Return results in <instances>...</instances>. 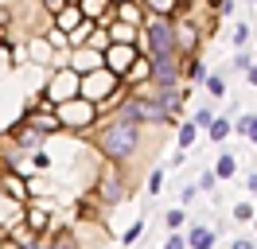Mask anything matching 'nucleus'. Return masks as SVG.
<instances>
[{"mask_svg":"<svg viewBox=\"0 0 257 249\" xmlns=\"http://www.w3.org/2000/svg\"><path fill=\"white\" fill-rule=\"evenodd\" d=\"M97 148L109 156L113 164H125L128 156L137 152V125H128V121H117L113 125H105L101 133H97Z\"/></svg>","mask_w":257,"mask_h":249,"instance_id":"1","label":"nucleus"},{"mask_svg":"<svg viewBox=\"0 0 257 249\" xmlns=\"http://www.w3.org/2000/svg\"><path fill=\"white\" fill-rule=\"evenodd\" d=\"M117 90H121V78L113 74V70H105V66H97V70H90V74L78 78V97L94 101L97 109H101V105H113Z\"/></svg>","mask_w":257,"mask_h":249,"instance_id":"2","label":"nucleus"},{"mask_svg":"<svg viewBox=\"0 0 257 249\" xmlns=\"http://www.w3.org/2000/svg\"><path fill=\"white\" fill-rule=\"evenodd\" d=\"M117 117H121V121H128V125H168V121H172V109L160 105L156 97H145V93H141V97L125 101Z\"/></svg>","mask_w":257,"mask_h":249,"instance_id":"3","label":"nucleus"},{"mask_svg":"<svg viewBox=\"0 0 257 249\" xmlns=\"http://www.w3.org/2000/svg\"><path fill=\"white\" fill-rule=\"evenodd\" d=\"M145 43H148V59H156V55H179L172 16H152V20H148L145 24Z\"/></svg>","mask_w":257,"mask_h":249,"instance_id":"4","label":"nucleus"},{"mask_svg":"<svg viewBox=\"0 0 257 249\" xmlns=\"http://www.w3.org/2000/svg\"><path fill=\"white\" fill-rule=\"evenodd\" d=\"M55 117H59V125H66V129H86V125H94L97 105L86 101V97H70V101H59V105H55Z\"/></svg>","mask_w":257,"mask_h":249,"instance_id":"5","label":"nucleus"},{"mask_svg":"<svg viewBox=\"0 0 257 249\" xmlns=\"http://www.w3.org/2000/svg\"><path fill=\"white\" fill-rule=\"evenodd\" d=\"M43 93H47V101H51V105H59V101H70V97H78V74H74L70 66H66V70H55Z\"/></svg>","mask_w":257,"mask_h":249,"instance_id":"6","label":"nucleus"},{"mask_svg":"<svg viewBox=\"0 0 257 249\" xmlns=\"http://www.w3.org/2000/svg\"><path fill=\"white\" fill-rule=\"evenodd\" d=\"M141 59V51L133 43H109L105 51H101V62H105V70H113L117 78H125V70L133 66V62Z\"/></svg>","mask_w":257,"mask_h":249,"instance_id":"7","label":"nucleus"},{"mask_svg":"<svg viewBox=\"0 0 257 249\" xmlns=\"http://www.w3.org/2000/svg\"><path fill=\"white\" fill-rule=\"evenodd\" d=\"M148 66H152V82L156 86H176V78H179L176 55H156V59H148Z\"/></svg>","mask_w":257,"mask_h":249,"instance_id":"8","label":"nucleus"},{"mask_svg":"<svg viewBox=\"0 0 257 249\" xmlns=\"http://www.w3.org/2000/svg\"><path fill=\"white\" fill-rule=\"evenodd\" d=\"M97 66H105V62H101V51H94V47H74V51H70V70L78 78L97 70Z\"/></svg>","mask_w":257,"mask_h":249,"instance_id":"9","label":"nucleus"},{"mask_svg":"<svg viewBox=\"0 0 257 249\" xmlns=\"http://www.w3.org/2000/svg\"><path fill=\"white\" fill-rule=\"evenodd\" d=\"M82 24V12H78V4H63L59 12H55V31H63V35H70V31Z\"/></svg>","mask_w":257,"mask_h":249,"instance_id":"10","label":"nucleus"},{"mask_svg":"<svg viewBox=\"0 0 257 249\" xmlns=\"http://www.w3.org/2000/svg\"><path fill=\"white\" fill-rule=\"evenodd\" d=\"M113 8H117V20H121V24H128V28H141V20H145V16H141V8H137V0L113 4Z\"/></svg>","mask_w":257,"mask_h":249,"instance_id":"11","label":"nucleus"},{"mask_svg":"<svg viewBox=\"0 0 257 249\" xmlns=\"http://www.w3.org/2000/svg\"><path fill=\"white\" fill-rule=\"evenodd\" d=\"M78 12H82V20H101V16L109 12V0H78Z\"/></svg>","mask_w":257,"mask_h":249,"instance_id":"12","label":"nucleus"},{"mask_svg":"<svg viewBox=\"0 0 257 249\" xmlns=\"http://www.w3.org/2000/svg\"><path fill=\"white\" fill-rule=\"evenodd\" d=\"M28 125H32V129H39V133L47 137V133H55V129H59V117H55V113H43V109H39V113H32V117H28Z\"/></svg>","mask_w":257,"mask_h":249,"instance_id":"13","label":"nucleus"},{"mask_svg":"<svg viewBox=\"0 0 257 249\" xmlns=\"http://www.w3.org/2000/svg\"><path fill=\"white\" fill-rule=\"evenodd\" d=\"M137 31H141V28H128V24L117 20V24H109V43H133V39H137Z\"/></svg>","mask_w":257,"mask_h":249,"instance_id":"14","label":"nucleus"},{"mask_svg":"<svg viewBox=\"0 0 257 249\" xmlns=\"http://www.w3.org/2000/svg\"><path fill=\"white\" fill-rule=\"evenodd\" d=\"M148 78H152V66H148V59H137V62L125 70V78H121V82H148Z\"/></svg>","mask_w":257,"mask_h":249,"instance_id":"15","label":"nucleus"},{"mask_svg":"<svg viewBox=\"0 0 257 249\" xmlns=\"http://www.w3.org/2000/svg\"><path fill=\"white\" fill-rule=\"evenodd\" d=\"M121 195H125L121 179H117V175H105V179H101V199H105V202H117Z\"/></svg>","mask_w":257,"mask_h":249,"instance_id":"16","label":"nucleus"},{"mask_svg":"<svg viewBox=\"0 0 257 249\" xmlns=\"http://www.w3.org/2000/svg\"><path fill=\"white\" fill-rule=\"evenodd\" d=\"M90 31H94V24H90V20H82L78 28H74L70 35H66V43H70V47H86V39H90Z\"/></svg>","mask_w":257,"mask_h":249,"instance_id":"17","label":"nucleus"},{"mask_svg":"<svg viewBox=\"0 0 257 249\" xmlns=\"http://www.w3.org/2000/svg\"><path fill=\"white\" fill-rule=\"evenodd\" d=\"M16 140L24 144V148H35V144L43 140V133H39V129H32V125L24 121V129H16Z\"/></svg>","mask_w":257,"mask_h":249,"instance_id":"18","label":"nucleus"},{"mask_svg":"<svg viewBox=\"0 0 257 249\" xmlns=\"http://www.w3.org/2000/svg\"><path fill=\"white\" fill-rule=\"evenodd\" d=\"M4 191H8L12 199H24V195H28V187H24V179H20V175H12V171L4 175Z\"/></svg>","mask_w":257,"mask_h":249,"instance_id":"19","label":"nucleus"},{"mask_svg":"<svg viewBox=\"0 0 257 249\" xmlns=\"http://www.w3.org/2000/svg\"><path fill=\"white\" fill-rule=\"evenodd\" d=\"M238 171V164H234V156H218V164H214V179H230Z\"/></svg>","mask_w":257,"mask_h":249,"instance_id":"20","label":"nucleus"},{"mask_svg":"<svg viewBox=\"0 0 257 249\" xmlns=\"http://www.w3.org/2000/svg\"><path fill=\"white\" fill-rule=\"evenodd\" d=\"M238 133L245 140H257V113H245V117H241V121H238Z\"/></svg>","mask_w":257,"mask_h":249,"instance_id":"21","label":"nucleus"},{"mask_svg":"<svg viewBox=\"0 0 257 249\" xmlns=\"http://www.w3.org/2000/svg\"><path fill=\"white\" fill-rule=\"evenodd\" d=\"M210 241H214V233L203 230V226H195L191 230V249H210Z\"/></svg>","mask_w":257,"mask_h":249,"instance_id":"22","label":"nucleus"},{"mask_svg":"<svg viewBox=\"0 0 257 249\" xmlns=\"http://www.w3.org/2000/svg\"><path fill=\"white\" fill-rule=\"evenodd\" d=\"M28 230H35V233H43L47 230V210H28Z\"/></svg>","mask_w":257,"mask_h":249,"instance_id":"23","label":"nucleus"},{"mask_svg":"<svg viewBox=\"0 0 257 249\" xmlns=\"http://www.w3.org/2000/svg\"><path fill=\"white\" fill-rule=\"evenodd\" d=\"M47 249H78V237H74V233H55V241H51Z\"/></svg>","mask_w":257,"mask_h":249,"instance_id":"24","label":"nucleus"},{"mask_svg":"<svg viewBox=\"0 0 257 249\" xmlns=\"http://www.w3.org/2000/svg\"><path fill=\"white\" fill-rule=\"evenodd\" d=\"M230 129H234V125L226 121V117H222V121H210V140H222V137H230Z\"/></svg>","mask_w":257,"mask_h":249,"instance_id":"25","label":"nucleus"},{"mask_svg":"<svg viewBox=\"0 0 257 249\" xmlns=\"http://www.w3.org/2000/svg\"><path fill=\"white\" fill-rule=\"evenodd\" d=\"M187 78H191V82H203V78H207V70H203V62H199V59L187 62Z\"/></svg>","mask_w":257,"mask_h":249,"instance_id":"26","label":"nucleus"},{"mask_svg":"<svg viewBox=\"0 0 257 249\" xmlns=\"http://www.w3.org/2000/svg\"><path fill=\"white\" fill-rule=\"evenodd\" d=\"M234 218H238V222H253V206H249V202H238V206H234Z\"/></svg>","mask_w":257,"mask_h":249,"instance_id":"27","label":"nucleus"},{"mask_svg":"<svg viewBox=\"0 0 257 249\" xmlns=\"http://www.w3.org/2000/svg\"><path fill=\"white\" fill-rule=\"evenodd\" d=\"M203 82H207V90L214 93V97H222V93H226V82H222V78H214V74H210V78H203Z\"/></svg>","mask_w":257,"mask_h":249,"instance_id":"28","label":"nucleus"},{"mask_svg":"<svg viewBox=\"0 0 257 249\" xmlns=\"http://www.w3.org/2000/svg\"><path fill=\"white\" fill-rule=\"evenodd\" d=\"M191 140H195V125H183L179 129V148H191Z\"/></svg>","mask_w":257,"mask_h":249,"instance_id":"29","label":"nucleus"},{"mask_svg":"<svg viewBox=\"0 0 257 249\" xmlns=\"http://www.w3.org/2000/svg\"><path fill=\"white\" fill-rule=\"evenodd\" d=\"M183 218H187L183 210H172V214L164 218V222H168V230H179V226H183Z\"/></svg>","mask_w":257,"mask_h":249,"instance_id":"30","label":"nucleus"},{"mask_svg":"<svg viewBox=\"0 0 257 249\" xmlns=\"http://www.w3.org/2000/svg\"><path fill=\"white\" fill-rule=\"evenodd\" d=\"M210 121H214L210 109H195V125H210Z\"/></svg>","mask_w":257,"mask_h":249,"instance_id":"31","label":"nucleus"},{"mask_svg":"<svg viewBox=\"0 0 257 249\" xmlns=\"http://www.w3.org/2000/svg\"><path fill=\"white\" fill-rule=\"evenodd\" d=\"M47 47H66V35H63V31H51V35H47Z\"/></svg>","mask_w":257,"mask_h":249,"instance_id":"32","label":"nucleus"},{"mask_svg":"<svg viewBox=\"0 0 257 249\" xmlns=\"http://www.w3.org/2000/svg\"><path fill=\"white\" fill-rule=\"evenodd\" d=\"M245 39H249V28H245V24H241V28H234V43H245Z\"/></svg>","mask_w":257,"mask_h":249,"instance_id":"33","label":"nucleus"},{"mask_svg":"<svg viewBox=\"0 0 257 249\" xmlns=\"http://www.w3.org/2000/svg\"><path fill=\"white\" fill-rule=\"evenodd\" d=\"M160 183H164V175H160V171H152V179H148V191H156V195H160Z\"/></svg>","mask_w":257,"mask_h":249,"instance_id":"34","label":"nucleus"},{"mask_svg":"<svg viewBox=\"0 0 257 249\" xmlns=\"http://www.w3.org/2000/svg\"><path fill=\"white\" fill-rule=\"evenodd\" d=\"M141 230H145V226H141V222H137V226H128V233H125V241H137V237H141Z\"/></svg>","mask_w":257,"mask_h":249,"instance_id":"35","label":"nucleus"},{"mask_svg":"<svg viewBox=\"0 0 257 249\" xmlns=\"http://www.w3.org/2000/svg\"><path fill=\"white\" fill-rule=\"evenodd\" d=\"M164 249H183V237H179V233H172V237H168V245Z\"/></svg>","mask_w":257,"mask_h":249,"instance_id":"36","label":"nucleus"},{"mask_svg":"<svg viewBox=\"0 0 257 249\" xmlns=\"http://www.w3.org/2000/svg\"><path fill=\"white\" fill-rule=\"evenodd\" d=\"M63 4H66V0H43V8H47V12H59Z\"/></svg>","mask_w":257,"mask_h":249,"instance_id":"37","label":"nucleus"},{"mask_svg":"<svg viewBox=\"0 0 257 249\" xmlns=\"http://www.w3.org/2000/svg\"><path fill=\"white\" fill-rule=\"evenodd\" d=\"M8 20H12V12H8V8L0 4V28H8Z\"/></svg>","mask_w":257,"mask_h":249,"instance_id":"38","label":"nucleus"},{"mask_svg":"<svg viewBox=\"0 0 257 249\" xmlns=\"http://www.w3.org/2000/svg\"><path fill=\"white\" fill-rule=\"evenodd\" d=\"M8 59H12V55H8V47H0V66H8Z\"/></svg>","mask_w":257,"mask_h":249,"instance_id":"39","label":"nucleus"},{"mask_svg":"<svg viewBox=\"0 0 257 249\" xmlns=\"http://www.w3.org/2000/svg\"><path fill=\"white\" fill-rule=\"evenodd\" d=\"M234 249H253V241H245V237H241V241H234Z\"/></svg>","mask_w":257,"mask_h":249,"instance_id":"40","label":"nucleus"},{"mask_svg":"<svg viewBox=\"0 0 257 249\" xmlns=\"http://www.w3.org/2000/svg\"><path fill=\"white\" fill-rule=\"evenodd\" d=\"M249 191H253V195H257V171H253V175H249Z\"/></svg>","mask_w":257,"mask_h":249,"instance_id":"41","label":"nucleus"},{"mask_svg":"<svg viewBox=\"0 0 257 249\" xmlns=\"http://www.w3.org/2000/svg\"><path fill=\"white\" fill-rule=\"evenodd\" d=\"M249 82H253V86H257V66H253V70H249Z\"/></svg>","mask_w":257,"mask_h":249,"instance_id":"42","label":"nucleus"},{"mask_svg":"<svg viewBox=\"0 0 257 249\" xmlns=\"http://www.w3.org/2000/svg\"><path fill=\"white\" fill-rule=\"evenodd\" d=\"M109 4H125V0H109Z\"/></svg>","mask_w":257,"mask_h":249,"instance_id":"43","label":"nucleus"},{"mask_svg":"<svg viewBox=\"0 0 257 249\" xmlns=\"http://www.w3.org/2000/svg\"><path fill=\"white\" fill-rule=\"evenodd\" d=\"M172 4H187V0H172Z\"/></svg>","mask_w":257,"mask_h":249,"instance_id":"44","label":"nucleus"}]
</instances>
